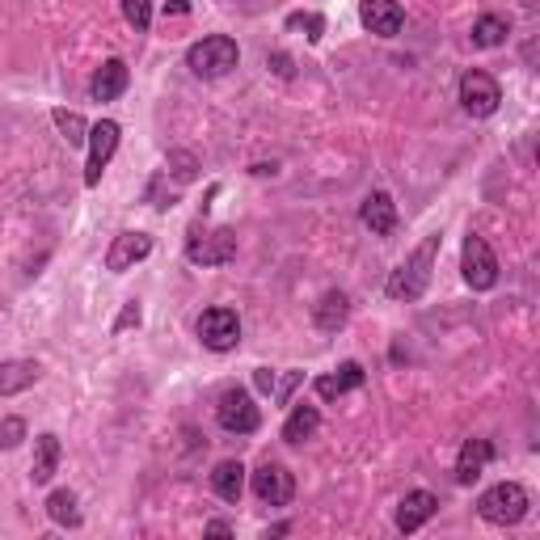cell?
Instances as JSON below:
<instances>
[{"label": "cell", "instance_id": "obj_25", "mask_svg": "<svg viewBox=\"0 0 540 540\" xmlns=\"http://www.w3.org/2000/svg\"><path fill=\"white\" fill-rule=\"evenodd\" d=\"M51 123L55 127H60V135H64V144L68 148H81L85 140H89V123L81 119V114H76V110H51Z\"/></svg>", "mask_w": 540, "mask_h": 540}, {"label": "cell", "instance_id": "obj_6", "mask_svg": "<svg viewBox=\"0 0 540 540\" xmlns=\"http://www.w3.org/2000/svg\"><path fill=\"white\" fill-rule=\"evenodd\" d=\"M186 258L195 266H228L237 258V233L233 228H216V233H199V224L186 237Z\"/></svg>", "mask_w": 540, "mask_h": 540}, {"label": "cell", "instance_id": "obj_31", "mask_svg": "<svg viewBox=\"0 0 540 540\" xmlns=\"http://www.w3.org/2000/svg\"><path fill=\"white\" fill-rule=\"evenodd\" d=\"M300 384H304V372H292V376H287L283 384H275V397H279V405H292V393L300 389Z\"/></svg>", "mask_w": 540, "mask_h": 540}, {"label": "cell", "instance_id": "obj_29", "mask_svg": "<svg viewBox=\"0 0 540 540\" xmlns=\"http://www.w3.org/2000/svg\"><path fill=\"white\" fill-rule=\"evenodd\" d=\"M22 439H26V418L9 414L5 422H0V452H13Z\"/></svg>", "mask_w": 540, "mask_h": 540}, {"label": "cell", "instance_id": "obj_10", "mask_svg": "<svg viewBox=\"0 0 540 540\" xmlns=\"http://www.w3.org/2000/svg\"><path fill=\"white\" fill-rule=\"evenodd\" d=\"M254 494L266 507H287L296 498V477L287 473L279 460H262V465L254 469Z\"/></svg>", "mask_w": 540, "mask_h": 540}, {"label": "cell", "instance_id": "obj_13", "mask_svg": "<svg viewBox=\"0 0 540 540\" xmlns=\"http://www.w3.org/2000/svg\"><path fill=\"white\" fill-rule=\"evenodd\" d=\"M359 220L372 237H393L397 233V203L384 195V190H372V195L359 203Z\"/></svg>", "mask_w": 540, "mask_h": 540}, {"label": "cell", "instance_id": "obj_8", "mask_svg": "<svg viewBox=\"0 0 540 540\" xmlns=\"http://www.w3.org/2000/svg\"><path fill=\"white\" fill-rule=\"evenodd\" d=\"M216 422L228 435H254L262 427V410L245 389H224L216 401Z\"/></svg>", "mask_w": 540, "mask_h": 540}, {"label": "cell", "instance_id": "obj_34", "mask_svg": "<svg viewBox=\"0 0 540 540\" xmlns=\"http://www.w3.org/2000/svg\"><path fill=\"white\" fill-rule=\"evenodd\" d=\"M203 532H207V536H233V524H228V519H211Z\"/></svg>", "mask_w": 540, "mask_h": 540}, {"label": "cell", "instance_id": "obj_4", "mask_svg": "<svg viewBox=\"0 0 540 540\" xmlns=\"http://www.w3.org/2000/svg\"><path fill=\"white\" fill-rule=\"evenodd\" d=\"M199 342L207 346V351H216V355H228V351H237V342H241V317H237V308H207V313L199 317Z\"/></svg>", "mask_w": 540, "mask_h": 540}, {"label": "cell", "instance_id": "obj_12", "mask_svg": "<svg viewBox=\"0 0 540 540\" xmlns=\"http://www.w3.org/2000/svg\"><path fill=\"white\" fill-rule=\"evenodd\" d=\"M148 254H152V237L148 233H119L106 249V270L123 275V270H131L135 262H144Z\"/></svg>", "mask_w": 540, "mask_h": 540}, {"label": "cell", "instance_id": "obj_35", "mask_svg": "<svg viewBox=\"0 0 540 540\" xmlns=\"http://www.w3.org/2000/svg\"><path fill=\"white\" fill-rule=\"evenodd\" d=\"M190 13V0H165V17H186Z\"/></svg>", "mask_w": 540, "mask_h": 540}, {"label": "cell", "instance_id": "obj_14", "mask_svg": "<svg viewBox=\"0 0 540 540\" xmlns=\"http://www.w3.org/2000/svg\"><path fill=\"white\" fill-rule=\"evenodd\" d=\"M435 511H439V498H435L431 490H410V494H405L401 503H397V532H405V536L418 532Z\"/></svg>", "mask_w": 540, "mask_h": 540}, {"label": "cell", "instance_id": "obj_33", "mask_svg": "<svg viewBox=\"0 0 540 540\" xmlns=\"http://www.w3.org/2000/svg\"><path fill=\"white\" fill-rule=\"evenodd\" d=\"M275 384H279V376L270 372V368H258V372H254V389H258V393H275Z\"/></svg>", "mask_w": 540, "mask_h": 540}, {"label": "cell", "instance_id": "obj_18", "mask_svg": "<svg viewBox=\"0 0 540 540\" xmlns=\"http://www.w3.org/2000/svg\"><path fill=\"white\" fill-rule=\"evenodd\" d=\"M363 380H368V376H363V363L346 359L338 372H325V376H317V397H321V401H338V397H346L351 389H359Z\"/></svg>", "mask_w": 540, "mask_h": 540}, {"label": "cell", "instance_id": "obj_15", "mask_svg": "<svg viewBox=\"0 0 540 540\" xmlns=\"http://www.w3.org/2000/svg\"><path fill=\"white\" fill-rule=\"evenodd\" d=\"M131 85V72L123 60H102V68L93 72V81H89V98L93 102H114V98H123Z\"/></svg>", "mask_w": 540, "mask_h": 540}, {"label": "cell", "instance_id": "obj_5", "mask_svg": "<svg viewBox=\"0 0 540 540\" xmlns=\"http://www.w3.org/2000/svg\"><path fill=\"white\" fill-rule=\"evenodd\" d=\"M460 275H465V283L473 287V292H490V287L498 283V258L486 237L469 233L465 237V249H460Z\"/></svg>", "mask_w": 540, "mask_h": 540}, {"label": "cell", "instance_id": "obj_2", "mask_svg": "<svg viewBox=\"0 0 540 540\" xmlns=\"http://www.w3.org/2000/svg\"><path fill=\"white\" fill-rule=\"evenodd\" d=\"M241 64V47L228 34H207L195 47L186 51V68L199 76V81H220Z\"/></svg>", "mask_w": 540, "mask_h": 540}, {"label": "cell", "instance_id": "obj_9", "mask_svg": "<svg viewBox=\"0 0 540 540\" xmlns=\"http://www.w3.org/2000/svg\"><path fill=\"white\" fill-rule=\"evenodd\" d=\"M498 102H503V85H498L490 72L469 68L465 76H460V106H465V114H473V119H490V114L498 110Z\"/></svg>", "mask_w": 540, "mask_h": 540}, {"label": "cell", "instance_id": "obj_1", "mask_svg": "<svg viewBox=\"0 0 540 540\" xmlns=\"http://www.w3.org/2000/svg\"><path fill=\"white\" fill-rule=\"evenodd\" d=\"M439 245H443V237L439 233H431L427 241H422L410 258H405L393 275H389V283H384V292H389L393 300H422V292L431 287V270H435V258H439Z\"/></svg>", "mask_w": 540, "mask_h": 540}, {"label": "cell", "instance_id": "obj_30", "mask_svg": "<svg viewBox=\"0 0 540 540\" xmlns=\"http://www.w3.org/2000/svg\"><path fill=\"white\" fill-rule=\"evenodd\" d=\"M140 317H144V313H140V304H135V300H131V304H123L119 321H114V334H127V330H135V325H140Z\"/></svg>", "mask_w": 540, "mask_h": 540}, {"label": "cell", "instance_id": "obj_7", "mask_svg": "<svg viewBox=\"0 0 540 540\" xmlns=\"http://www.w3.org/2000/svg\"><path fill=\"white\" fill-rule=\"evenodd\" d=\"M119 140H123V127L114 123V119H98L89 127V157H85V186L93 190L102 182V173H106V165H110V157L119 152Z\"/></svg>", "mask_w": 540, "mask_h": 540}, {"label": "cell", "instance_id": "obj_22", "mask_svg": "<svg viewBox=\"0 0 540 540\" xmlns=\"http://www.w3.org/2000/svg\"><path fill=\"white\" fill-rule=\"evenodd\" d=\"M321 431V410L317 405H296L292 401V414H287V422H283V439L287 443H304V439H313Z\"/></svg>", "mask_w": 540, "mask_h": 540}, {"label": "cell", "instance_id": "obj_17", "mask_svg": "<svg viewBox=\"0 0 540 540\" xmlns=\"http://www.w3.org/2000/svg\"><path fill=\"white\" fill-rule=\"evenodd\" d=\"M60 456H64L60 435L43 431V435L34 439V460H30V481H34V486H47V481L55 477V469H60Z\"/></svg>", "mask_w": 540, "mask_h": 540}, {"label": "cell", "instance_id": "obj_3", "mask_svg": "<svg viewBox=\"0 0 540 540\" xmlns=\"http://www.w3.org/2000/svg\"><path fill=\"white\" fill-rule=\"evenodd\" d=\"M528 511H532V494L519 481H498V486H490L477 498V515L494 528H515Z\"/></svg>", "mask_w": 540, "mask_h": 540}, {"label": "cell", "instance_id": "obj_23", "mask_svg": "<svg viewBox=\"0 0 540 540\" xmlns=\"http://www.w3.org/2000/svg\"><path fill=\"white\" fill-rule=\"evenodd\" d=\"M507 34H511V22H507V17H498V13H481L477 22H473V47H481V51L503 47V43H507Z\"/></svg>", "mask_w": 540, "mask_h": 540}, {"label": "cell", "instance_id": "obj_28", "mask_svg": "<svg viewBox=\"0 0 540 540\" xmlns=\"http://www.w3.org/2000/svg\"><path fill=\"white\" fill-rule=\"evenodd\" d=\"M123 17H127V26H135V34H148V26H152V0H123Z\"/></svg>", "mask_w": 540, "mask_h": 540}, {"label": "cell", "instance_id": "obj_16", "mask_svg": "<svg viewBox=\"0 0 540 540\" xmlns=\"http://www.w3.org/2000/svg\"><path fill=\"white\" fill-rule=\"evenodd\" d=\"M490 460H494L490 439H465V448H460V456H456V481L460 486H473V481L486 473Z\"/></svg>", "mask_w": 540, "mask_h": 540}, {"label": "cell", "instance_id": "obj_27", "mask_svg": "<svg viewBox=\"0 0 540 540\" xmlns=\"http://www.w3.org/2000/svg\"><path fill=\"white\" fill-rule=\"evenodd\" d=\"M287 30H300L308 43H321L325 34V17L321 13H287Z\"/></svg>", "mask_w": 540, "mask_h": 540}, {"label": "cell", "instance_id": "obj_32", "mask_svg": "<svg viewBox=\"0 0 540 540\" xmlns=\"http://www.w3.org/2000/svg\"><path fill=\"white\" fill-rule=\"evenodd\" d=\"M270 68H275V76H283V81H292V76H296V68H292V55H283V51L270 55Z\"/></svg>", "mask_w": 540, "mask_h": 540}, {"label": "cell", "instance_id": "obj_26", "mask_svg": "<svg viewBox=\"0 0 540 540\" xmlns=\"http://www.w3.org/2000/svg\"><path fill=\"white\" fill-rule=\"evenodd\" d=\"M165 173H173V182H178V186L195 182L199 178V157H195V152H186V148H173L165 157Z\"/></svg>", "mask_w": 540, "mask_h": 540}, {"label": "cell", "instance_id": "obj_11", "mask_svg": "<svg viewBox=\"0 0 540 540\" xmlns=\"http://www.w3.org/2000/svg\"><path fill=\"white\" fill-rule=\"evenodd\" d=\"M359 22L376 38H397L405 26V9L397 0H359Z\"/></svg>", "mask_w": 540, "mask_h": 540}, {"label": "cell", "instance_id": "obj_36", "mask_svg": "<svg viewBox=\"0 0 540 540\" xmlns=\"http://www.w3.org/2000/svg\"><path fill=\"white\" fill-rule=\"evenodd\" d=\"M283 532H292V524H275V528H266V540H270V536H283Z\"/></svg>", "mask_w": 540, "mask_h": 540}, {"label": "cell", "instance_id": "obj_24", "mask_svg": "<svg viewBox=\"0 0 540 540\" xmlns=\"http://www.w3.org/2000/svg\"><path fill=\"white\" fill-rule=\"evenodd\" d=\"M47 515H51V524H60V528H81V511H76L72 490H55L47 498Z\"/></svg>", "mask_w": 540, "mask_h": 540}, {"label": "cell", "instance_id": "obj_19", "mask_svg": "<svg viewBox=\"0 0 540 540\" xmlns=\"http://www.w3.org/2000/svg\"><path fill=\"white\" fill-rule=\"evenodd\" d=\"M43 368H38L34 359H5L0 363V397H17L38 384Z\"/></svg>", "mask_w": 540, "mask_h": 540}, {"label": "cell", "instance_id": "obj_21", "mask_svg": "<svg viewBox=\"0 0 540 540\" xmlns=\"http://www.w3.org/2000/svg\"><path fill=\"white\" fill-rule=\"evenodd\" d=\"M211 490H216L224 503H241V494H245V465L241 460H220L216 469H211Z\"/></svg>", "mask_w": 540, "mask_h": 540}, {"label": "cell", "instance_id": "obj_20", "mask_svg": "<svg viewBox=\"0 0 540 540\" xmlns=\"http://www.w3.org/2000/svg\"><path fill=\"white\" fill-rule=\"evenodd\" d=\"M346 317H351V300H346V292H325L317 304H313V321L321 334H338Z\"/></svg>", "mask_w": 540, "mask_h": 540}]
</instances>
